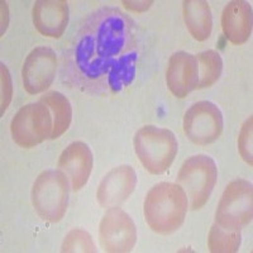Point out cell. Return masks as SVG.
Segmentation results:
<instances>
[{"label": "cell", "mask_w": 253, "mask_h": 253, "mask_svg": "<svg viewBox=\"0 0 253 253\" xmlns=\"http://www.w3.org/2000/svg\"><path fill=\"white\" fill-rule=\"evenodd\" d=\"M99 242L104 252H130L137 242V228L129 214L119 207L109 208L99 225Z\"/></svg>", "instance_id": "obj_9"}, {"label": "cell", "mask_w": 253, "mask_h": 253, "mask_svg": "<svg viewBox=\"0 0 253 253\" xmlns=\"http://www.w3.org/2000/svg\"><path fill=\"white\" fill-rule=\"evenodd\" d=\"M221 29L230 43L243 44L252 35V6L245 0H233L221 12Z\"/></svg>", "instance_id": "obj_15"}, {"label": "cell", "mask_w": 253, "mask_h": 253, "mask_svg": "<svg viewBox=\"0 0 253 253\" xmlns=\"http://www.w3.org/2000/svg\"><path fill=\"white\" fill-rule=\"evenodd\" d=\"M46 104L47 108L53 117V129L51 133V138L56 139L63 134L70 128L72 121V107L69 99L60 91L51 90L47 91L41 100Z\"/></svg>", "instance_id": "obj_17"}, {"label": "cell", "mask_w": 253, "mask_h": 253, "mask_svg": "<svg viewBox=\"0 0 253 253\" xmlns=\"http://www.w3.org/2000/svg\"><path fill=\"white\" fill-rule=\"evenodd\" d=\"M61 252L92 253L96 252V248H95V243L91 236L87 233L86 230L81 229V228H75V229L70 230L63 239Z\"/></svg>", "instance_id": "obj_20"}, {"label": "cell", "mask_w": 253, "mask_h": 253, "mask_svg": "<svg viewBox=\"0 0 253 253\" xmlns=\"http://www.w3.org/2000/svg\"><path fill=\"white\" fill-rule=\"evenodd\" d=\"M182 15L187 31L194 40L204 42L210 37L213 29V15L208 1L185 0L182 3Z\"/></svg>", "instance_id": "obj_16"}, {"label": "cell", "mask_w": 253, "mask_h": 253, "mask_svg": "<svg viewBox=\"0 0 253 253\" xmlns=\"http://www.w3.org/2000/svg\"><path fill=\"white\" fill-rule=\"evenodd\" d=\"M138 27L115 6H101L84 18L63 52L62 78L89 95H115L137 74Z\"/></svg>", "instance_id": "obj_1"}, {"label": "cell", "mask_w": 253, "mask_h": 253, "mask_svg": "<svg viewBox=\"0 0 253 253\" xmlns=\"http://www.w3.org/2000/svg\"><path fill=\"white\" fill-rule=\"evenodd\" d=\"M137 157L152 175L166 172L175 161L178 143L173 132L156 126H144L133 139Z\"/></svg>", "instance_id": "obj_3"}, {"label": "cell", "mask_w": 253, "mask_h": 253, "mask_svg": "<svg viewBox=\"0 0 253 253\" xmlns=\"http://www.w3.org/2000/svg\"><path fill=\"white\" fill-rule=\"evenodd\" d=\"M241 230H228L214 223L208 236V247L213 253H234L241 247Z\"/></svg>", "instance_id": "obj_19"}, {"label": "cell", "mask_w": 253, "mask_h": 253, "mask_svg": "<svg viewBox=\"0 0 253 253\" xmlns=\"http://www.w3.org/2000/svg\"><path fill=\"white\" fill-rule=\"evenodd\" d=\"M166 84L171 94L177 99L186 98L198 89L199 69L195 56L185 51L172 53L167 63Z\"/></svg>", "instance_id": "obj_12"}, {"label": "cell", "mask_w": 253, "mask_h": 253, "mask_svg": "<svg viewBox=\"0 0 253 253\" xmlns=\"http://www.w3.org/2000/svg\"><path fill=\"white\" fill-rule=\"evenodd\" d=\"M187 208L189 200L180 185L158 182L144 198V219L153 232L167 236L181 228Z\"/></svg>", "instance_id": "obj_2"}, {"label": "cell", "mask_w": 253, "mask_h": 253, "mask_svg": "<svg viewBox=\"0 0 253 253\" xmlns=\"http://www.w3.org/2000/svg\"><path fill=\"white\" fill-rule=\"evenodd\" d=\"M32 18L41 35L60 38L69 24V3L66 0H38L33 5Z\"/></svg>", "instance_id": "obj_14"}, {"label": "cell", "mask_w": 253, "mask_h": 253, "mask_svg": "<svg viewBox=\"0 0 253 253\" xmlns=\"http://www.w3.org/2000/svg\"><path fill=\"white\" fill-rule=\"evenodd\" d=\"M92 164L94 157L90 147L83 141H75L62 151L57 167L69 177L71 190L76 193L89 181Z\"/></svg>", "instance_id": "obj_13"}, {"label": "cell", "mask_w": 253, "mask_h": 253, "mask_svg": "<svg viewBox=\"0 0 253 253\" xmlns=\"http://www.w3.org/2000/svg\"><path fill=\"white\" fill-rule=\"evenodd\" d=\"M224 119L218 105L209 100L193 104L184 115V133L193 143L207 146L219 138Z\"/></svg>", "instance_id": "obj_8"}, {"label": "cell", "mask_w": 253, "mask_h": 253, "mask_svg": "<svg viewBox=\"0 0 253 253\" xmlns=\"http://www.w3.org/2000/svg\"><path fill=\"white\" fill-rule=\"evenodd\" d=\"M253 189L245 178L230 181L221 194L215 211V223L228 230H241L252 221Z\"/></svg>", "instance_id": "obj_6"}, {"label": "cell", "mask_w": 253, "mask_h": 253, "mask_svg": "<svg viewBox=\"0 0 253 253\" xmlns=\"http://www.w3.org/2000/svg\"><path fill=\"white\" fill-rule=\"evenodd\" d=\"M71 190L69 177L61 170H46L38 175L32 186V204L42 220L58 223L66 214L69 193Z\"/></svg>", "instance_id": "obj_4"}, {"label": "cell", "mask_w": 253, "mask_h": 253, "mask_svg": "<svg viewBox=\"0 0 253 253\" xmlns=\"http://www.w3.org/2000/svg\"><path fill=\"white\" fill-rule=\"evenodd\" d=\"M199 69L198 89H207L218 83L223 71V60L215 49H207L195 56Z\"/></svg>", "instance_id": "obj_18"}, {"label": "cell", "mask_w": 253, "mask_h": 253, "mask_svg": "<svg viewBox=\"0 0 253 253\" xmlns=\"http://www.w3.org/2000/svg\"><path fill=\"white\" fill-rule=\"evenodd\" d=\"M52 129V114L42 101L20 108L10 123L13 141L22 148H32L51 138Z\"/></svg>", "instance_id": "obj_7"}, {"label": "cell", "mask_w": 253, "mask_h": 253, "mask_svg": "<svg viewBox=\"0 0 253 253\" xmlns=\"http://www.w3.org/2000/svg\"><path fill=\"white\" fill-rule=\"evenodd\" d=\"M57 72V55L47 46L36 47L27 56L22 69L24 89L28 94L44 92L52 85Z\"/></svg>", "instance_id": "obj_10"}, {"label": "cell", "mask_w": 253, "mask_h": 253, "mask_svg": "<svg viewBox=\"0 0 253 253\" xmlns=\"http://www.w3.org/2000/svg\"><path fill=\"white\" fill-rule=\"evenodd\" d=\"M218 181V167L210 156L195 155L185 160L176 177V184L184 189L190 209H202Z\"/></svg>", "instance_id": "obj_5"}, {"label": "cell", "mask_w": 253, "mask_h": 253, "mask_svg": "<svg viewBox=\"0 0 253 253\" xmlns=\"http://www.w3.org/2000/svg\"><path fill=\"white\" fill-rule=\"evenodd\" d=\"M252 123L253 118L252 115L248 117L247 121L243 123L241 128V132L238 135V150L241 153L242 158L245 160L246 164H248L250 166L253 165V155H252V147H253V137H252Z\"/></svg>", "instance_id": "obj_21"}, {"label": "cell", "mask_w": 253, "mask_h": 253, "mask_svg": "<svg viewBox=\"0 0 253 253\" xmlns=\"http://www.w3.org/2000/svg\"><path fill=\"white\" fill-rule=\"evenodd\" d=\"M137 186V173L129 165L114 167L100 181L96 199L101 208L121 207Z\"/></svg>", "instance_id": "obj_11"}, {"label": "cell", "mask_w": 253, "mask_h": 253, "mask_svg": "<svg viewBox=\"0 0 253 253\" xmlns=\"http://www.w3.org/2000/svg\"><path fill=\"white\" fill-rule=\"evenodd\" d=\"M1 66V115L4 114L5 109L8 108L9 103L12 100V79L9 75L8 69L5 67L4 63L0 65Z\"/></svg>", "instance_id": "obj_22"}]
</instances>
